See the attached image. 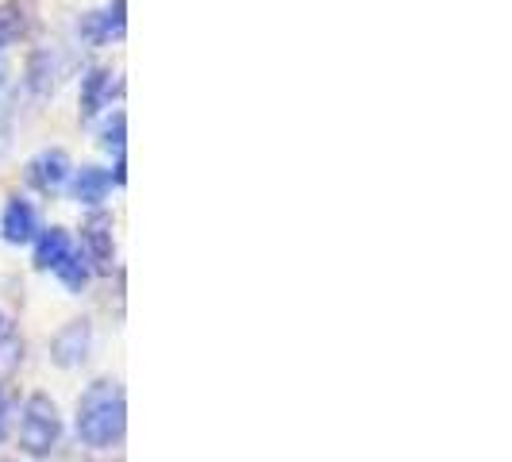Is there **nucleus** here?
Instances as JSON below:
<instances>
[{
	"label": "nucleus",
	"instance_id": "6",
	"mask_svg": "<svg viewBox=\"0 0 512 462\" xmlns=\"http://www.w3.org/2000/svg\"><path fill=\"white\" fill-rule=\"evenodd\" d=\"M112 93H116V74L108 66H89L81 77V120L101 116L112 104Z\"/></svg>",
	"mask_w": 512,
	"mask_h": 462
},
{
	"label": "nucleus",
	"instance_id": "14",
	"mask_svg": "<svg viewBox=\"0 0 512 462\" xmlns=\"http://www.w3.org/2000/svg\"><path fill=\"white\" fill-rule=\"evenodd\" d=\"M124 135H128V116H124V112H116V116H112V120L104 124V131H101L104 151L116 154V162H124Z\"/></svg>",
	"mask_w": 512,
	"mask_h": 462
},
{
	"label": "nucleus",
	"instance_id": "8",
	"mask_svg": "<svg viewBox=\"0 0 512 462\" xmlns=\"http://www.w3.org/2000/svg\"><path fill=\"white\" fill-rule=\"evenodd\" d=\"M31 243H35V266L51 270V274L62 266V258L74 251V239H70L66 228H39V235Z\"/></svg>",
	"mask_w": 512,
	"mask_h": 462
},
{
	"label": "nucleus",
	"instance_id": "12",
	"mask_svg": "<svg viewBox=\"0 0 512 462\" xmlns=\"http://www.w3.org/2000/svg\"><path fill=\"white\" fill-rule=\"evenodd\" d=\"M24 31H27L24 8H20L16 0H4V4H0V51H4V47H12Z\"/></svg>",
	"mask_w": 512,
	"mask_h": 462
},
{
	"label": "nucleus",
	"instance_id": "10",
	"mask_svg": "<svg viewBox=\"0 0 512 462\" xmlns=\"http://www.w3.org/2000/svg\"><path fill=\"white\" fill-rule=\"evenodd\" d=\"M24 77H27V89H31L35 97H51V93H54V77H58V62H54V54L47 51V47L31 51Z\"/></svg>",
	"mask_w": 512,
	"mask_h": 462
},
{
	"label": "nucleus",
	"instance_id": "2",
	"mask_svg": "<svg viewBox=\"0 0 512 462\" xmlns=\"http://www.w3.org/2000/svg\"><path fill=\"white\" fill-rule=\"evenodd\" d=\"M62 439V416L47 393H31L20 409V428H16V443L31 459H47Z\"/></svg>",
	"mask_w": 512,
	"mask_h": 462
},
{
	"label": "nucleus",
	"instance_id": "1",
	"mask_svg": "<svg viewBox=\"0 0 512 462\" xmlns=\"http://www.w3.org/2000/svg\"><path fill=\"white\" fill-rule=\"evenodd\" d=\"M128 432V405H124V389L112 378H97L85 385V393L77 397V439L93 451L116 447Z\"/></svg>",
	"mask_w": 512,
	"mask_h": 462
},
{
	"label": "nucleus",
	"instance_id": "15",
	"mask_svg": "<svg viewBox=\"0 0 512 462\" xmlns=\"http://www.w3.org/2000/svg\"><path fill=\"white\" fill-rule=\"evenodd\" d=\"M101 20H104V27H108V35H124V27H128V16H124V0H112L108 8L101 12Z\"/></svg>",
	"mask_w": 512,
	"mask_h": 462
},
{
	"label": "nucleus",
	"instance_id": "17",
	"mask_svg": "<svg viewBox=\"0 0 512 462\" xmlns=\"http://www.w3.org/2000/svg\"><path fill=\"white\" fill-rule=\"evenodd\" d=\"M8 85V62H4V51H0V89Z\"/></svg>",
	"mask_w": 512,
	"mask_h": 462
},
{
	"label": "nucleus",
	"instance_id": "5",
	"mask_svg": "<svg viewBox=\"0 0 512 462\" xmlns=\"http://www.w3.org/2000/svg\"><path fill=\"white\" fill-rule=\"evenodd\" d=\"M77 251L93 266V274H108V270H112L116 239H112V220H108L104 212L89 216V224L81 228V247H77Z\"/></svg>",
	"mask_w": 512,
	"mask_h": 462
},
{
	"label": "nucleus",
	"instance_id": "4",
	"mask_svg": "<svg viewBox=\"0 0 512 462\" xmlns=\"http://www.w3.org/2000/svg\"><path fill=\"white\" fill-rule=\"evenodd\" d=\"M27 185L35 189V193H43V197H54L70 174H74V166H70V154L58 151V147H47V151H39L31 162H27Z\"/></svg>",
	"mask_w": 512,
	"mask_h": 462
},
{
	"label": "nucleus",
	"instance_id": "18",
	"mask_svg": "<svg viewBox=\"0 0 512 462\" xmlns=\"http://www.w3.org/2000/svg\"><path fill=\"white\" fill-rule=\"evenodd\" d=\"M0 462H16V459H0Z\"/></svg>",
	"mask_w": 512,
	"mask_h": 462
},
{
	"label": "nucleus",
	"instance_id": "11",
	"mask_svg": "<svg viewBox=\"0 0 512 462\" xmlns=\"http://www.w3.org/2000/svg\"><path fill=\"white\" fill-rule=\"evenodd\" d=\"M54 278H58V282L66 285L70 293H81L85 285L93 282V266H89V262H85V255H81V251L74 247L70 255L62 258V266L54 270Z\"/></svg>",
	"mask_w": 512,
	"mask_h": 462
},
{
	"label": "nucleus",
	"instance_id": "9",
	"mask_svg": "<svg viewBox=\"0 0 512 462\" xmlns=\"http://www.w3.org/2000/svg\"><path fill=\"white\" fill-rule=\"evenodd\" d=\"M70 178H74V201L77 205L97 208L104 197L112 193V174L101 170V166H81V170H74Z\"/></svg>",
	"mask_w": 512,
	"mask_h": 462
},
{
	"label": "nucleus",
	"instance_id": "13",
	"mask_svg": "<svg viewBox=\"0 0 512 462\" xmlns=\"http://www.w3.org/2000/svg\"><path fill=\"white\" fill-rule=\"evenodd\" d=\"M20 362H24V343L12 332L0 335V389L12 382V374L20 370Z\"/></svg>",
	"mask_w": 512,
	"mask_h": 462
},
{
	"label": "nucleus",
	"instance_id": "7",
	"mask_svg": "<svg viewBox=\"0 0 512 462\" xmlns=\"http://www.w3.org/2000/svg\"><path fill=\"white\" fill-rule=\"evenodd\" d=\"M0 235L8 239V243H31L35 235H39V216H35V208L31 201L24 197H8V205L0 212Z\"/></svg>",
	"mask_w": 512,
	"mask_h": 462
},
{
	"label": "nucleus",
	"instance_id": "3",
	"mask_svg": "<svg viewBox=\"0 0 512 462\" xmlns=\"http://www.w3.org/2000/svg\"><path fill=\"white\" fill-rule=\"evenodd\" d=\"M93 351V324L85 316H77L70 324H62L51 339V362L58 370H77Z\"/></svg>",
	"mask_w": 512,
	"mask_h": 462
},
{
	"label": "nucleus",
	"instance_id": "16",
	"mask_svg": "<svg viewBox=\"0 0 512 462\" xmlns=\"http://www.w3.org/2000/svg\"><path fill=\"white\" fill-rule=\"evenodd\" d=\"M8 424H12V397L0 389V443L8 436Z\"/></svg>",
	"mask_w": 512,
	"mask_h": 462
}]
</instances>
